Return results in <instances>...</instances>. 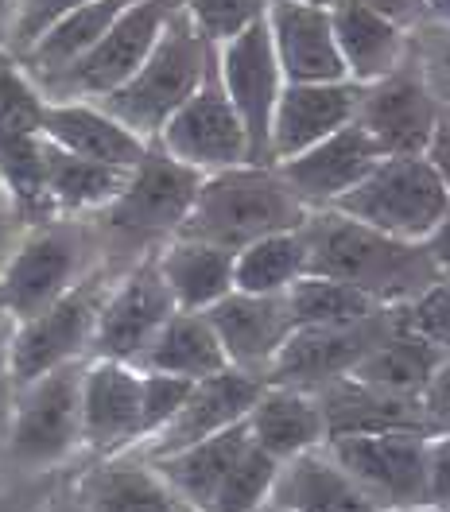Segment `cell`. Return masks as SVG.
I'll list each match as a JSON object with an SVG mask.
<instances>
[{
  "label": "cell",
  "instance_id": "obj_1",
  "mask_svg": "<svg viewBox=\"0 0 450 512\" xmlns=\"http://www.w3.org/2000/svg\"><path fill=\"white\" fill-rule=\"evenodd\" d=\"M303 237L307 272L342 280L381 307H404L439 280L423 245L385 237L338 210H311Z\"/></svg>",
  "mask_w": 450,
  "mask_h": 512
},
{
  "label": "cell",
  "instance_id": "obj_2",
  "mask_svg": "<svg viewBox=\"0 0 450 512\" xmlns=\"http://www.w3.org/2000/svg\"><path fill=\"white\" fill-rule=\"evenodd\" d=\"M307 214L311 210L295 198L272 163H237L202 175L191 214L175 237H198L237 253L257 237L299 229Z\"/></svg>",
  "mask_w": 450,
  "mask_h": 512
},
{
  "label": "cell",
  "instance_id": "obj_3",
  "mask_svg": "<svg viewBox=\"0 0 450 512\" xmlns=\"http://www.w3.org/2000/svg\"><path fill=\"white\" fill-rule=\"evenodd\" d=\"M202 187V171H194L175 156H167L152 140L144 160L129 171V183L121 194L90 214L101 249L129 253L132 260L156 253L163 241H171L194 206V194Z\"/></svg>",
  "mask_w": 450,
  "mask_h": 512
},
{
  "label": "cell",
  "instance_id": "obj_4",
  "mask_svg": "<svg viewBox=\"0 0 450 512\" xmlns=\"http://www.w3.org/2000/svg\"><path fill=\"white\" fill-rule=\"evenodd\" d=\"M210 59H214V43H206V35L191 24L183 4H175L140 70L125 86L101 97L97 105L109 117H117L129 132H136L140 140L152 144L163 125L175 117V109L198 90Z\"/></svg>",
  "mask_w": 450,
  "mask_h": 512
},
{
  "label": "cell",
  "instance_id": "obj_5",
  "mask_svg": "<svg viewBox=\"0 0 450 512\" xmlns=\"http://www.w3.org/2000/svg\"><path fill=\"white\" fill-rule=\"evenodd\" d=\"M101 241L90 218H47L28 225L0 268V311L24 322L51 307L86 272H94Z\"/></svg>",
  "mask_w": 450,
  "mask_h": 512
},
{
  "label": "cell",
  "instance_id": "obj_6",
  "mask_svg": "<svg viewBox=\"0 0 450 512\" xmlns=\"http://www.w3.org/2000/svg\"><path fill=\"white\" fill-rule=\"evenodd\" d=\"M326 210H338L396 241L423 245L431 229L447 218L450 191L427 156H385L354 191Z\"/></svg>",
  "mask_w": 450,
  "mask_h": 512
},
{
  "label": "cell",
  "instance_id": "obj_7",
  "mask_svg": "<svg viewBox=\"0 0 450 512\" xmlns=\"http://www.w3.org/2000/svg\"><path fill=\"white\" fill-rule=\"evenodd\" d=\"M82 365H59L12 392L4 435L20 470H55L82 450Z\"/></svg>",
  "mask_w": 450,
  "mask_h": 512
},
{
  "label": "cell",
  "instance_id": "obj_8",
  "mask_svg": "<svg viewBox=\"0 0 450 512\" xmlns=\"http://www.w3.org/2000/svg\"><path fill=\"white\" fill-rule=\"evenodd\" d=\"M117 276L121 272L109 260H101L94 272H86L51 307H43L32 319L16 322V330H12V388H24L59 365L90 357L97 315H101V303Z\"/></svg>",
  "mask_w": 450,
  "mask_h": 512
},
{
  "label": "cell",
  "instance_id": "obj_9",
  "mask_svg": "<svg viewBox=\"0 0 450 512\" xmlns=\"http://www.w3.org/2000/svg\"><path fill=\"white\" fill-rule=\"evenodd\" d=\"M175 4L179 0H132L78 63L39 82V94L47 101H101L105 94H113L148 59Z\"/></svg>",
  "mask_w": 450,
  "mask_h": 512
},
{
  "label": "cell",
  "instance_id": "obj_10",
  "mask_svg": "<svg viewBox=\"0 0 450 512\" xmlns=\"http://www.w3.org/2000/svg\"><path fill=\"white\" fill-rule=\"evenodd\" d=\"M427 431H377L338 435L322 447L369 493L381 512L423 509L427 501Z\"/></svg>",
  "mask_w": 450,
  "mask_h": 512
},
{
  "label": "cell",
  "instance_id": "obj_11",
  "mask_svg": "<svg viewBox=\"0 0 450 512\" xmlns=\"http://www.w3.org/2000/svg\"><path fill=\"white\" fill-rule=\"evenodd\" d=\"M400 319V307H381L369 319L357 322H330V326H295L280 353L272 357L264 384H284L319 392L326 384L342 381L354 373V365L373 350L392 322Z\"/></svg>",
  "mask_w": 450,
  "mask_h": 512
},
{
  "label": "cell",
  "instance_id": "obj_12",
  "mask_svg": "<svg viewBox=\"0 0 450 512\" xmlns=\"http://www.w3.org/2000/svg\"><path fill=\"white\" fill-rule=\"evenodd\" d=\"M439 101L443 97L431 90L423 66L408 47V59L392 74L357 86L354 121L377 144L381 156H423L439 117Z\"/></svg>",
  "mask_w": 450,
  "mask_h": 512
},
{
  "label": "cell",
  "instance_id": "obj_13",
  "mask_svg": "<svg viewBox=\"0 0 450 512\" xmlns=\"http://www.w3.org/2000/svg\"><path fill=\"white\" fill-rule=\"evenodd\" d=\"M214 66L222 78L229 105L237 109L245 140H249V163H272V113L276 97L284 90V74L272 51L268 24L257 20L245 32L214 47Z\"/></svg>",
  "mask_w": 450,
  "mask_h": 512
},
{
  "label": "cell",
  "instance_id": "obj_14",
  "mask_svg": "<svg viewBox=\"0 0 450 512\" xmlns=\"http://www.w3.org/2000/svg\"><path fill=\"white\" fill-rule=\"evenodd\" d=\"M156 144H160L167 156H175L179 163H187V167L202 171V175L222 171V167H237V163H249L245 125H241L237 109L225 97L214 59L206 66V78L198 82V90L163 125Z\"/></svg>",
  "mask_w": 450,
  "mask_h": 512
},
{
  "label": "cell",
  "instance_id": "obj_15",
  "mask_svg": "<svg viewBox=\"0 0 450 512\" xmlns=\"http://www.w3.org/2000/svg\"><path fill=\"white\" fill-rule=\"evenodd\" d=\"M175 311L179 307L163 284L156 253L132 260L129 268H121V276L113 280V288L101 303L90 357H109V361L132 365Z\"/></svg>",
  "mask_w": 450,
  "mask_h": 512
},
{
  "label": "cell",
  "instance_id": "obj_16",
  "mask_svg": "<svg viewBox=\"0 0 450 512\" xmlns=\"http://www.w3.org/2000/svg\"><path fill=\"white\" fill-rule=\"evenodd\" d=\"M140 443V369L129 361L86 357L82 365V447L113 458Z\"/></svg>",
  "mask_w": 450,
  "mask_h": 512
},
{
  "label": "cell",
  "instance_id": "obj_17",
  "mask_svg": "<svg viewBox=\"0 0 450 512\" xmlns=\"http://www.w3.org/2000/svg\"><path fill=\"white\" fill-rule=\"evenodd\" d=\"M260 388H264L260 377L245 373V369H233V365H225L222 373H214V377L194 381L183 408L167 419L148 443H140L136 454L163 458V454H175V450L202 443V439L218 435L225 427L241 423L249 416V408L257 404Z\"/></svg>",
  "mask_w": 450,
  "mask_h": 512
},
{
  "label": "cell",
  "instance_id": "obj_18",
  "mask_svg": "<svg viewBox=\"0 0 450 512\" xmlns=\"http://www.w3.org/2000/svg\"><path fill=\"white\" fill-rule=\"evenodd\" d=\"M381 160L385 156L377 152V144L361 132L357 121H350V125L338 128V132H330L326 140L311 144L307 152L272 163V167L280 171V179L295 191V198L307 210H326V206H334L346 191H354L357 183Z\"/></svg>",
  "mask_w": 450,
  "mask_h": 512
},
{
  "label": "cell",
  "instance_id": "obj_19",
  "mask_svg": "<svg viewBox=\"0 0 450 512\" xmlns=\"http://www.w3.org/2000/svg\"><path fill=\"white\" fill-rule=\"evenodd\" d=\"M206 319L214 326L218 342L225 350V361L233 369H245L264 381L272 357L280 353V346L288 342L291 311L284 295H249V291H229L222 295Z\"/></svg>",
  "mask_w": 450,
  "mask_h": 512
},
{
  "label": "cell",
  "instance_id": "obj_20",
  "mask_svg": "<svg viewBox=\"0 0 450 512\" xmlns=\"http://www.w3.org/2000/svg\"><path fill=\"white\" fill-rule=\"evenodd\" d=\"M272 35V51L284 82H342L346 63L334 39L330 8L299 4V0H272L264 12Z\"/></svg>",
  "mask_w": 450,
  "mask_h": 512
},
{
  "label": "cell",
  "instance_id": "obj_21",
  "mask_svg": "<svg viewBox=\"0 0 450 512\" xmlns=\"http://www.w3.org/2000/svg\"><path fill=\"white\" fill-rule=\"evenodd\" d=\"M357 82H284L272 113V163L291 160L354 121Z\"/></svg>",
  "mask_w": 450,
  "mask_h": 512
},
{
  "label": "cell",
  "instance_id": "obj_22",
  "mask_svg": "<svg viewBox=\"0 0 450 512\" xmlns=\"http://www.w3.org/2000/svg\"><path fill=\"white\" fill-rule=\"evenodd\" d=\"M74 493L82 497L86 512H194L160 478V470L136 450L97 458L94 466L74 481Z\"/></svg>",
  "mask_w": 450,
  "mask_h": 512
},
{
  "label": "cell",
  "instance_id": "obj_23",
  "mask_svg": "<svg viewBox=\"0 0 450 512\" xmlns=\"http://www.w3.org/2000/svg\"><path fill=\"white\" fill-rule=\"evenodd\" d=\"M326 423V439L338 435H377V431H427L419 396L392 392L381 384L342 377L315 392Z\"/></svg>",
  "mask_w": 450,
  "mask_h": 512
},
{
  "label": "cell",
  "instance_id": "obj_24",
  "mask_svg": "<svg viewBox=\"0 0 450 512\" xmlns=\"http://www.w3.org/2000/svg\"><path fill=\"white\" fill-rule=\"evenodd\" d=\"M43 136L70 156L125 167V171H132L148 152V140H140L117 117H109L97 101H47Z\"/></svg>",
  "mask_w": 450,
  "mask_h": 512
},
{
  "label": "cell",
  "instance_id": "obj_25",
  "mask_svg": "<svg viewBox=\"0 0 450 512\" xmlns=\"http://www.w3.org/2000/svg\"><path fill=\"white\" fill-rule=\"evenodd\" d=\"M253 447L272 454L276 462H288L303 450H315L326 443V423L315 392L284 388V384H264L257 404L245 416Z\"/></svg>",
  "mask_w": 450,
  "mask_h": 512
},
{
  "label": "cell",
  "instance_id": "obj_26",
  "mask_svg": "<svg viewBox=\"0 0 450 512\" xmlns=\"http://www.w3.org/2000/svg\"><path fill=\"white\" fill-rule=\"evenodd\" d=\"M268 501L284 505L288 512H381L326 447L303 450L280 462Z\"/></svg>",
  "mask_w": 450,
  "mask_h": 512
},
{
  "label": "cell",
  "instance_id": "obj_27",
  "mask_svg": "<svg viewBox=\"0 0 450 512\" xmlns=\"http://www.w3.org/2000/svg\"><path fill=\"white\" fill-rule=\"evenodd\" d=\"M330 24H334L342 63H346V78L357 82V86H369V82L385 78L408 59V47H412L408 32L388 24L385 16H377L361 0L334 4L330 8Z\"/></svg>",
  "mask_w": 450,
  "mask_h": 512
},
{
  "label": "cell",
  "instance_id": "obj_28",
  "mask_svg": "<svg viewBox=\"0 0 450 512\" xmlns=\"http://www.w3.org/2000/svg\"><path fill=\"white\" fill-rule=\"evenodd\" d=\"M125 183H129L125 167L70 156L43 136V198L51 218H90L105 210Z\"/></svg>",
  "mask_w": 450,
  "mask_h": 512
},
{
  "label": "cell",
  "instance_id": "obj_29",
  "mask_svg": "<svg viewBox=\"0 0 450 512\" xmlns=\"http://www.w3.org/2000/svg\"><path fill=\"white\" fill-rule=\"evenodd\" d=\"M156 264L179 311H210L233 291V253L198 237H171L156 249Z\"/></svg>",
  "mask_w": 450,
  "mask_h": 512
},
{
  "label": "cell",
  "instance_id": "obj_30",
  "mask_svg": "<svg viewBox=\"0 0 450 512\" xmlns=\"http://www.w3.org/2000/svg\"><path fill=\"white\" fill-rule=\"evenodd\" d=\"M132 365L144 369V373L202 381V377L222 373L229 361H225L222 342H218L214 326L206 319V311H175Z\"/></svg>",
  "mask_w": 450,
  "mask_h": 512
},
{
  "label": "cell",
  "instance_id": "obj_31",
  "mask_svg": "<svg viewBox=\"0 0 450 512\" xmlns=\"http://www.w3.org/2000/svg\"><path fill=\"white\" fill-rule=\"evenodd\" d=\"M249 447V427L245 419L225 427L218 435L202 439V443H191V447L175 450V454H163V458H148L160 478L191 505L194 512H206V505L214 501L218 485L229 474V466L241 458V450Z\"/></svg>",
  "mask_w": 450,
  "mask_h": 512
},
{
  "label": "cell",
  "instance_id": "obj_32",
  "mask_svg": "<svg viewBox=\"0 0 450 512\" xmlns=\"http://www.w3.org/2000/svg\"><path fill=\"white\" fill-rule=\"evenodd\" d=\"M132 0H90L74 12H66L63 20H55L47 32L35 39L32 47L20 55V66L32 74V82H47L55 74H63L70 63H78L101 35L113 28V20L129 8Z\"/></svg>",
  "mask_w": 450,
  "mask_h": 512
},
{
  "label": "cell",
  "instance_id": "obj_33",
  "mask_svg": "<svg viewBox=\"0 0 450 512\" xmlns=\"http://www.w3.org/2000/svg\"><path fill=\"white\" fill-rule=\"evenodd\" d=\"M443 357H447V353L439 350L435 342H427L419 330L408 326L404 307H400V319L392 322V330H388L385 338L357 361L350 377L369 381V384H381V388H392V392L419 396L423 384L431 381V373L439 369Z\"/></svg>",
  "mask_w": 450,
  "mask_h": 512
},
{
  "label": "cell",
  "instance_id": "obj_34",
  "mask_svg": "<svg viewBox=\"0 0 450 512\" xmlns=\"http://www.w3.org/2000/svg\"><path fill=\"white\" fill-rule=\"evenodd\" d=\"M307 276V237L299 229H280L249 241L233 253V291L249 295H284V291Z\"/></svg>",
  "mask_w": 450,
  "mask_h": 512
},
{
  "label": "cell",
  "instance_id": "obj_35",
  "mask_svg": "<svg viewBox=\"0 0 450 512\" xmlns=\"http://www.w3.org/2000/svg\"><path fill=\"white\" fill-rule=\"evenodd\" d=\"M288 311L291 326H330V322H357L369 319L373 311H381V303H373L369 295H361L357 288L330 280V276H299L288 291Z\"/></svg>",
  "mask_w": 450,
  "mask_h": 512
},
{
  "label": "cell",
  "instance_id": "obj_36",
  "mask_svg": "<svg viewBox=\"0 0 450 512\" xmlns=\"http://www.w3.org/2000/svg\"><path fill=\"white\" fill-rule=\"evenodd\" d=\"M276 474H280V462L272 454H264L260 447L241 450V458L229 466V474L222 478L214 501L206 505V512H253L260 509L268 497H272V485H276Z\"/></svg>",
  "mask_w": 450,
  "mask_h": 512
},
{
  "label": "cell",
  "instance_id": "obj_37",
  "mask_svg": "<svg viewBox=\"0 0 450 512\" xmlns=\"http://www.w3.org/2000/svg\"><path fill=\"white\" fill-rule=\"evenodd\" d=\"M47 97L39 94L32 74L16 55L0 47V140L4 136H43Z\"/></svg>",
  "mask_w": 450,
  "mask_h": 512
},
{
  "label": "cell",
  "instance_id": "obj_38",
  "mask_svg": "<svg viewBox=\"0 0 450 512\" xmlns=\"http://www.w3.org/2000/svg\"><path fill=\"white\" fill-rule=\"evenodd\" d=\"M183 12L191 16V24L206 35V43H225L237 32H245L249 24L264 20L272 0H179Z\"/></svg>",
  "mask_w": 450,
  "mask_h": 512
},
{
  "label": "cell",
  "instance_id": "obj_39",
  "mask_svg": "<svg viewBox=\"0 0 450 512\" xmlns=\"http://www.w3.org/2000/svg\"><path fill=\"white\" fill-rule=\"evenodd\" d=\"M194 381L167 377V373H144L140 369V443H148L167 419L175 416L187 400ZM136 443V447H140Z\"/></svg>",
  "mask_w": 450,
  "mask_h": 512
},
{
  "label": "cell",
  "instance_id": "obj_40",
  "mask_svg": "<svg viewBox=\"0 0 450 512\" xmlns=\"http://www.w3.org/2000/svg\"><path fill=\"white\" fill-rule=\"evenodd\" d=\"M404 319L427 342H435L443 353H450V276H439L423 295L404 303Z\"/></svg>",
  "mask_w": 450,
  "mask_h": 512
},
{
  "label": "cell",
  "instance_id": "obj_41",
  "mask_svg": "<svg viewBox=\"0 0 450 512\" xmlns=\"http://www.w3.org/2000/svg\"><path fill=\"white\" fill-rule=\"evenodd\" d=\"M82 4H90V0H20V8H16V20H12V32H8L4 51L20 59V55L32 47L35 39H39V35L55 24V20H63L66 12L82 8Z\"/></svg>",
  "mask_w": 450,
  "mask_h": 512
},
{
  "label": "cell",
  "instance_id": "obj_42",
  "mask_svg": "<svg viewBox=\"0 0 450 512\" xmlns=\"http://www.w3.org/2000/svg\"><path fill=\"white\" fill-rule=\"evenodd\" d=\"M419 28H423V35H419V43L412 47V55L423 66L431 90L439 97H450V24H431L427 20Z\"/></svg>",
  "mask_w": 450,
  "mask_h": 512
},
{
  "label": "cell",
  "instance_id": "obj_43",
  "mask_svg": "<svg viewBox=\"0 0 450 512\" xmlns=\"http://www.w3.org/2000/svg\"><path fill=\"white\" fill-rule=\"evenodd\" d=\"M419 404H423V419H427V435H450V353L439 361L431 381L423 384Z\"/></svg>",
  "mask_w": 450,
  "mask_h": 512
},
{
  "label": "cell",
  "instance_id": "obj_44",
  "mask_svg": "<svg viewBox=\"0 0 450 512\" xmlns=\"http://www.w3.org/2000/svg\"><path fill=\"white\" fill-rule=\"evenodd\" d=\"M427 501L431 509H450V435L427 439Z\"/></svg>",
  "mask_w": 450,
  "mask_h": 512
},
{
  "label": "cell",
  "instance_id": "obj_45",
  "mask_svg": "<svg viewBox=\"0 0 450 512\" xmlns=\"http://www.w3.org/2000/svg\"><path fill=\"white\" fill-rule=\"evenodd\" d=\"M431 167L439 171V179L447 183L450 191V97L439 101V117H435V128H431V140H427V152H423Z\"/></svg>",
  "mask_w": 450,
  "mask_h": 512
},
{
  "label": "cell",
  "instance_id": "obj_46",
  "mask_svg": "<svg viewBox=\"0 0 450 512\" xmlns=\"http://www.w3.org/2000/svg\"><path fill=\"white\" fill-rule=\"evenodd\" d=\"M365 8H373L377 16H385L388 24L412 32L419 24H427V0H361Z\"/></svg>",
  "mask_w": 450,
  "mask_h": 512
},
{
  "label": "cell",
  "instance_id": "obj_47",
  "mask_svg": "<svg viewBox=\"0 0 450 512\" xmlns=\"http://www.w3.org/2000/svg\"><path fill=\"white\" fill-rule=\"evenodd\" d=\"M12 330L16 322L0 311V423L8 419V408H12Z\"/></svg>",
  "mask_w": 450,
  "mask_h": 512
},
{
  "label": "cell",
  "instance_id": "obj_48",
  "mask_svg": "<svg viewBox=\"0 0 450 512\" xmlns=\"http://www.w3.org/2000/svg\"><path fill=\"white\" fill-rule=\"evenodd\" d=\"M423 249L431 256L435 272H439V276H450V210H447V218L431 229V237L423 241Z\"/></svg>",
  "mask_w": 450,
  "mask_h": 512
},
{
  "label": "cell",
  "instance_id": "obj_49",
  "mask_svg": "<svg viewBox=\"0 0 450 512\" xmlns=\"http://www.w3.org/2000/svg\"><path fill=\"white\" fill-rule=\"evenodd\" d=\"M24 229H28V225H24V218L12 210V202H0V268H4L8 253L16 249V241H20Z\"/></svg>",
  "mask_w": 450,
  "mask_h": 512
},
{
  "label": "cell",
  "instance_id": "obj_50",
  "mask_svg": "<svg viewBox=\"0 0 450 512\" xmlns=\"http://www.w3.org/2000/svg\"><path fill=\"white\" fill-rule=\"evenodd\" d=\"M47 512H86V505H82V497L74 493V481H70V485H63V489H55V493H51V501H47Z\"/></svg>",
  "mask_w": 450,
  "mask_h": 512
},
{
  "label": "cell",
  "instance_id": "obj_51",
  "mask_svg": "<svg viewBox=\"0 0 450 512\" xmlns=\"http://www.w3.org/2000/svg\"><path fill=\"white\" fill-rule=\"evenodd\" d=\"M16 8H20V0H0V47L8 43L12 20H16Z\"/></svg>",
  "mask_w": 450,
  "mask_h": 512
},
{
  "label": "cell",
  "instance_id": "obj_52",
  "mask_svg": "<svg viewBox=\"0 0 450 512\" xmlns=\"http://www.w3.org/2000/svg\"><path fill=\"white\" fill-rule=\"evenodd\" d=\"M427 20L431 24H450V0H427Z\"/></svg>",
  "mask_w": 450,
  "mask_h": 512
},
{
  "label": "cell",
  "instance_id": "obj_53",
  "mask_svg": "<svg viewBox=\"0 0 450 512\" xmlns=\"http://www.w3.org/2000/svg\"><path fill=\"white\" fill-rule=\"evenodd\" d=\"M253 512H288V509H284V505H276V501H264V505L253 509Z\"/></svg>",
  "mask_w": 450,
  "mask_h": 512
},
{
  "label": "cell",
  "instance_id": "obj_54",
  "mask_svg": "<svg viewBox=\"0 0 450 512\" xmlns=\"http://www.w3.org/2000/svg\"><path fill=\"white\" fill-rule=\"evenodd\" d=\"M299 4H315V8H334V4H342V0H299Z\"/></svg>",
  "mask_w": 450,
  "mask_h": 512
},
{
  "label": "cell",
  "instance_id": "obj_55",
  "mask_svg": "<svg viewBox=\"0 0 450 512\" xmlns=\"http://www.w3.org/2000/svg\"><path fill=\"white\" fill-rule=\"evenodd\" d=\"M396 512H439V509H431V505H423V509H396Z\"/></svg>",
  "mask_w": 450,
  "mask_h": 512
},
{
  "label": "cell",
  "instance_id": "obj_56",
  "mask_svg": "<svg viewBox=\"0 0 450 512\" xmlns=\"http://www.w3.org/2000/svg\"><path fill=\"white\" fill-rule=\"evenodd\" d=\"M0 202H8V194H4V183H0Z\"/></svg>",
  "mask_w": 450,
  "mask_h": 512
},
{
  "label": "cell",
  "instance_id": "obj_57",
  "mask_svg": "<svg viewBox=\"0 0 450 512\" xmlns=\"http://www.w3.org/2000/svg\"><path fill=\"white\" fill-rule=\"evenodd\" d=\"M443 512H450V509H443Z\"/></svg>",
  "mask_w": 450,
  "mask_h": 512
}]
</instances>
